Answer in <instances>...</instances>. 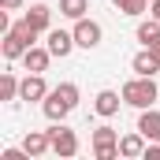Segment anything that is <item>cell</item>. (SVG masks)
Instances as JSON below:
<instances>
[{"mask_svg": "<svg viewBox=\"0 0 160 160\" xmlns=\"http://www.w3.org/2000/svg\"><path fill=\"white\" fill-rule=\"evenodd\" d=\"M130 71H134V75H149V78H153V75L160 71V60L149 52V48H142V52L130 60Z\"/></svg>", "mask_w": 160, "mask_h": 160, "instance_id": "4fadbf2b", "label": "cell"}, {"mask_svg": "<svg viewBox=\"0 0 160 160\" xmlns=\"http://www.w3.org/2000/svg\"><path fill=\"white\" fill-rule=\"evenodd\" d=\"M41 112H45V116H48V119L56 123V119H67V116H71V112H75V108H71V104H67V101H63V97H56V93H52V89H48V97H45V101H41Z\"/></svg>", "mask_w": 160, "mask_h": 160, "instance_id": "9c48e42d", "label": "cell"}, {"mask_svg": "<svg viewBox=\"0 0 160 160\" xmlns=\"http://www.w3.org/2000/svg\"><path fill=\"white\" fill-rule=\"evenodd\" d=\"M45 38H48V41H45V45H48V52H52V56H60V60H63V56H71V48H78L71 30H48Z\"/></svg>", "mask_w": 160, "mask_h": 160, "instance_id": "5b68a950", "label": "cell"}, {"mask_svg": "<svg viewBox=\"0 0 160 160\" xmlns=\"http://www.w3.org/2000/svg\"><path fill=\"white\" fill-rule=\"evenodd\" d=\"M48 60H52L48 45H45V48H41V45H30V48H26V56H22V67H26V71H34V75H41V71L48 67Z\"/></svg>", "mask_w": 160, "mask_h": 160, "instance_id": "ba28073f", "label": "cell"}, {"mask_svg": "<svg viewBox=\"0 0 160 160\" xmlns=\"http://www.w3.org/2000/svg\"><path fill=\"white\" fill-rule=\"evenodd\" d=\"M19 86H22V82L15 78L11 71H4V75H0V101H19Z\"/></svg>", "mask_w": 160, "mask_h": 160, "instance_id": "e0dca14e", "label": "cell"}, {"mask_svg": "<svg viewBox=\"0 0 160 160\" xmlns=\"http://www.w3.org/2000/svg\"><path fill=\"white\" fill-rule=\"evenodd\" d=\"M71 34H75V45H78V48H97L101 38H104V30H101L97 19H78Z\"/></svg>", "mask_w": 160, "mask_h": 160, "instance_id": "3957f363", "label": "cell"}, {"mask_svg": "<svg viewBox=\"0 0 160 160\" xmlns=\"http://www.w3.org/2000/svg\"><path fill=\"white\" fill-rule=\"evenodd\" d=\"M149 15H153V19H160V0H153V4H149Z\"/></svg>", "mask_w": 160, "mask_h": 160, "instance_id": "cb8c5ba5", "label": "cell"}, {"mask_svg": "<svg viewBox=\"0 0 160 160\" xmlns=\"http://www.w3.org/2000/svg\"><path fill=\"white\" fill-rule=\"evenodd\" d=\"M149 52H153V56L160 60V41H157V45H149Z\"/></svg>", "mask_w": 160, "mask_h": 160, "instance_id": "d4e9b609", "label": "cell"}, {"mask_svg": "<svg viewBox=\"0 0 160 160\" xmlns=\"http://www.w3.org/2000/svg\"><path fill=\"white\" fill-rule=\"evenodd\" d=\"M145 142H149V138H145V134H142V130H134V134H123L119 138V157H145Z\"/></svg>", "mask_w": 160, "mask_h": 160, "instance_id": "8fae6325", "label": "cell"}, {"mask_svg": "<svg viewBox=\"0 0 160 160\" xmlns=\"http://www.w3.org/2000/svg\"><path fill=\"white\" fill-rule=\"evenodd\" d=\"M26 19H30V26L41 30V34H48V30H52V8H48V4H34V8L26 11Z\"/></svg>", "mask_w": 160, "mask_h": 160, "instance_id": "5bb4252c", "label": "cell"}, {"mask_svg": "<svg viewBox=\"0 0 160 160\" xmlns=\"http://www.w3.org/2000/svg\"><path fill=\"white\" fill-rule=\"evenodd\" d=\"M138 130H142L149 142H160V112H157V108H142V116H138Z\"/></svg>", "mask_w": 160, "mask_h": 160, "instance_id": "7c38bea8", "label": "cell"}, {"mask_svg": "<svg viewBox=\"0 0 160 160\" xmlns=\"http://www.w3.org/2000/svg\"><path fill=\"white\" fill-rule=\"evenodd\" d=\"M86 11H89V0H60V15L71 19V22L86 19Z\"/></svg>", "mask_w": 160, "mask_h": 160, "instance_id": "2e32d148", "label": "cell"}, {"mask_svg": "<svg viewBox=\"0 0 160 160\" xmlns=\"http://www.w3.org/2000/svg\"><path fill=\"white\" fill-rule=\"evenodd\" d=\"M97 153V160H116L119 157V145H108V149H93Z\"/></svg>", "mask_w": 160, "mask_h": 160, "instance_id": "44dd1931", "label": "cell"}, {"mask_svg": "<svg viewBox=\"0 0 160 160\" xmlns=\"http://www.w3.org/2000/svg\"><path fill=\"white\" fill-rule=\"evenodd\" d=\"M48 138H52V153H56V157L71 160L75 153H78V134H75L63 119H56L52 127H48Z\"/></svg>", "mask_w": 160, "mask_h": 160, "instance_id": "7a4b0ae2", "label": "cell"}, {"mask_svg": "<svg viewBox=\"0 0 160 160\" xmlns=\"http://www.w3.org/2000/svg\"><path fill=\"white\" fill-rule=\"evenodd\" d=\"M0 160H30V153H26V149H4Z\"/></svg>", "mask_w": 160, "mask_h": 160, "instance_id": "ffe728a7", "label": "cell"}, {"mask_svg": "<svg viewBox=\"0 0 160 160\" xmlns=\"http://www.w3.org/2000/svg\"><path fill=\"white\" fill-rule=\"evenodd\" d=\"M0 4H4V11H19L22 8V0H0Z\"/></svg>", "mask_w": 160, "mask_h": 160, "instance_id": "603a6c76", "label": "cell"}, {"mask_svg": "<svg viewBox=\"0 0 160 160\" xmlns=\"http://www.w3.org/2000/svg\"><path fill=\"white\" fill-rule=\"evenodd\" d=\"M123 104V93H116V89H101L97 97H93V112L101 116V119H112L116 112H119Z\"/></svg>", "mask_w": 160, "mask_h": 160, "instance_id": "277c9868", "label": "cell"}, {"mask_svg": "<svg viewBox=\"0 0 160 160\" xmlns=\"http://www.w3.org/2000/svg\"><path fill=\"white\" fill-rule=\"evenodd\" d=\"M22 149H26L30 157H45V153H52V138H48V130H30V134L22 138Z\"/></svg>", "mask_w": 160, "mask_h": 160, "instance_id": "52a82bcc", "label": "cell"}, {"mask_svg": "<svg viewBox=\"0 0 160 160\" xmlns=\"http://www.w3.org/2000/svg\"><path fill=\"white\" fill-rule=\"evenodd\" d=\"M119 93H123V104H130V108H138V112L160 104V89H157V82L149 78V75H134Z\"/></svg>", "mask_w": 160, "mask_h": 160, "instance_id": "6da1fadb", "label": "cell"}, {"mask_svg": "<svg viewBox=\"0 0 160 160\" xmlns=\"http://www.w3.org/2000/svg\"><path fill=\"white\" fill-rule=\"evenodd\" d=\"M138 41H142L145 48H149V45H157V41H160V19L149 15L145 22H138Z\"/></svg>", "mask_w": 160, "mask_h": 160, "instance_id": "9a60e30c", "label": "cell"}, {"mask_svg": "<svg viewBox=\"0 0 160 160\" xmlns=\"http://www.w3.org/2000/svg\"><path fill=\"white\" fill-rule=\"evenodd\" d=\"M116 8H119L123 15H130V19H138V15H145L149 11V0H112Z\"/></svg>", "mask_w": 160, "mask_h": 160, "instance_id": "d6986e66", "label": "cell"}, {"mask_svg": "<svg viewBox=\"0 0 160 160\" xmlns=\"http://www.w3.org/2000/svg\"><path fill=\"white\" fill-rule=\"evenodd\" d=\"M145 160H160V142H153V145H145Z\"/></svg>", "mask_w": 160, "mask_h": 160, "instance_id": "7402d4cb", "label": "cell"}, {"mask_svg": "<svg viewBox=\"0 0 160 160\" xmlns=\"http://www.w3.org/2000/svg\"><path fill=\"white\" fill-rule=\"evenodd\" d=\"M108 145H119V134L112 127H97L93 130V149H108Z\"/></svg>", "mask_w": 160, "mask_h": 160, "instance_id": "ac0fdd59", "label": "cell"}, {"mask_svg": "<svg viewBox=\"0 0 160 160\" xmlns=\"http://www.w3.org/2000/svg\"><path fill=\"white\" fill-rule=\"evenodd\" d=\"M45 97H48V86H45V78L30 71V75L22 78V86H19V101H45Z\"/></svg>", "mask_w": 160, "mask_h": 160, "instance_id": "8992f818", "label": "cell"}, {"mask_svg": "<svg viewBox=\"0 0 160 160\" xmlns=\"http://www.w3.org/2000/svg\"><path fill=\"white\" fill-rule=\"evenodd\" d=\"M26 48H30V41L22 38L19 30H8V34H4V60H22Z\"/></svg>", "mask_w": 160, "mask_h": 160, "instance_id": "30bf717a", "label": "cell"}]
</instances>
